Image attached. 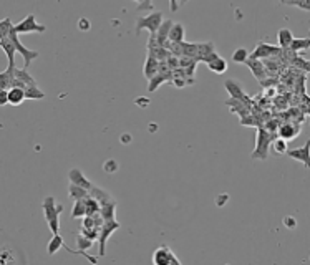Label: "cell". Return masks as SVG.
Here are the masks:
<instances>
[{
	"label": "cell",
	"mask_w": 310,
	"mask_h": 265,
	"mask_svg": "<svg viewBox=\"0 0 310 265\" xmlns=\"http://www.w3.org/2000/svg\"><path fill=\"white\" fill-rule=\"evenodd\" d=\"M275 140V136H272V132L265 126H257V138H256V148L251 153L252 159L257 161H265L269 159V149L272 148V141Z\"/></svg>",
	"instance_id": "cell-1"
},
{
	"label": "cell",
	"mask_w": 310,
	"mask_h": 265,
	"mask_svg": "<svg viewBox=\"0 0 310 265\" xmlns=\"http://www.w3.org/2000/svg\"><path fill=\"white\" fill-rule=\"evenodd\" d=\"M42 209L45 212V219H47L50 230H52L53 234H58L60 232V214L63 211V206L56 204L53 195H47L42 204Z\"/></svg>",
	"instance_id": "cell-2"
},
{
	"label": "cell",
	"mask_w": 310,
	"mask_h": 265,
	"mask_svg": "<svg viewBox=\"0 0 310 265\" xmlns=\"http://www.w3.org/2000/svg\"><path fill=\"white\" fill-rule=\"evenodd\" d=\"M163 14L161 12H153V14H149L146 17H138L136 18V30L135 34L140 35L141 30L146 28L151 35H156L158 30H160V27L163 25Z\"/></svg>",
	"instance_id": "cell-3"
},
{
	"label": "cell",
	"mask_w": 310,
	"mask_h": 265,
	"mask_svg": "<svg viewBox=\"0 0 310 265\" xmlns=\"http://www.w3.org/2000/svg\"><path fill=\"white\" fill-rule=\"evenodd\" d=\"M14 27H15V25H14ZM9 39L12 40V43H14L17 53H20V55L23 56V68H28V67L32 65V61L37 60V58L40 56V52L27 48L20 40H18V34L15 31V28H12V31L9 34Z\"/></svg>",
	"instance_id": "cell-4"
},
{
	"label": "cell",
	"mask_w": 310,
	"mask_h": 265,
	"mask_svg": "<svg viewBox=\"0 0 310 265\" xmlns=\"http://www.w3.org/2000/svg\"><path fill=\"white\" fill-rule=\"evenodd\" d=\"M14 28H15V31H17L18 35H20V34H43V31L47 30L45 25L39 23V22L35 20V15L34 14H28L20 23H17Z\"/></svg>",
	"instance_id": "cell-5"
},
{
	"label": "cell",
	"mask_w": 310,
	"mask_h": 265,
	"mask_svg": "<svg viewBox=\"0 0 310 265\" xmlns=\"http://www.w3.org/2000/svg\"><path fill=\"white\" fill-rule=\"evenodd\" d=\"M153 263L154 265H181V260L174 255L168 245H161L158 247L153 254Z\"/></svg>",
	"instance_id": "cell-6"
},
{
	"label": "cell",
	"mask_w": 310,
	"mask_h": 265,
	"mask_svg": "<svg viewBox=\"0 0 310 265\" xmlns=\"http://www.w3.org/2000/svg\"><path fill=\"white\" fill-rule=\"evenodd\" d=\"M119 222L116 219H113V220H105V224L103 227H101V230H100V237H98V244H100V252H98V255L100 257H103L106 254V242H108V239L110 236L113 234L115 230L119 229Z\"/></svg>",
	"instance_id": "cell-7"
},
{
	"label": "cell",
	"mask_w": 310,
	"mask_h": 265,
	"mask_svg": "<svg viewBox=\"0 0 310 265\" xmlns=\"http://www.w3.org/2000/svg\"><path fill=\"white\" fill-rule=\"evenodd\" d=\"M224 86H226L227 93L231 94V98H234V100H240V102H244L245 105H249L251 108H252V106H254V105H252V100L247 96V94L244 93L242 86H240L236 80H226Z\"/></svg>",
	"instance_id": "cell-8"
},
{
	"label": "cell",
	"mask_w": 310,
	"mask_h": 265,
	"mask_svg": "<svg viewBox=\"0 0 310 265\" xmlns=\"http://www.w3.org/2000/svg\"><path fill=\"white\" fill-rule=\"evenodd\" d=\"M284 53V50L279 48V47H272L269 45V43H264L261 42L257 45V48L254 50V52L251 53L252 58H259V60H262V58H272V56H279Z\"/></svg>",
	"instance_id": "cell-9"
},
{
	"label": "cell",
	"mask_w": 310,
	"mask_h": 265,
	"mask_svg": "<svg viewBox=\"0 0 310 265\" xmlns=\"http://www.w3.org/2000/svg\"><path fill=\"white\" fill-rule=\"evenodd\" d=\"M287 156L290 157V159L305 164V168L310 169V138H308V141L303 144V146L295 148V149H289Z\"/></svg>",
	"instance_id": "cell-10"
},
{
	"label": "cell",
	"mask_w": 310,
	"mask_h": 265,
	"mask_svg": "<svg viewBox=\"0 0 310 265\" xmlns=\"http://www.w3.org/2000/svg\"><path fill=\"white\" fill-rule=\"evenodd\" d=\"M68 179H70L72 184L81 186V187L88 189V191H91L93 186H95L91 181H88V179L85 178L83 171H81V169H78V168H73V169H70V173H68Z\"/></svg>",
	"instance_id": "cell-11"
},
{
	"label": "cell",
	"mask_w": 310,
	"mask_h": 265,
	"mask_svg": "<svg viewBox=\"0 0 310 265\" xmlns=\"http://www.w3.org/2000/svg\"><path fill=\"white\" fill-rule=\"evenodd\" d=\"M245 65L249 67V70L252 72V75L261 81H264L265 78V75H267V68H265V65L262 63V60H259V58H252V56H249V60L245 61Z\"/></svg>",
	"instance_id": "cell-12"
},
{
	"label": "cell",
	"mask_w": 310,
	"mask_h": 265,
	"mask_svg": "<svg viewBox=\"0 0 310 265\" xmlns=\"http://www.w3.org/2000/svg\"><path fill=\"white\" fill-rule=\"evenodd\" d=\"M300 132V126L299 124H292V123H284L282 126H279L277 129V136L284 138V140H295Z\"/></svg>",
	"instance_id": "cell-13"
},
{
	"label": "cell",
	"mask_w": 310,
	"mask_h": 265,
	"mask_svg": "<svg viewBox=\"0 0 310 265\" xmlns=\"http://www.w3.org/2000/svg\"><path fill=\"white\" fill-rule=\"evenodd\" d=\"M160 68H161V61L154 58L153 55L148 53V58H146V61H144V70H143L146 80H151L153 77H156V75L160 73Z\"/></svg>",
	"instance_id": "cell-14"
},
{
	"label": "cell",
	"mask_w": 310,
	"mask_h": 265,
	"mask_svg": "<svg viewBox=\"0 0 310 265\" xmlns=\"http://www.w3.org/2000/svg\"><path fill=\"white\" fill-rule=\"evenodd\" d=\"M0 47H2L5 55H7L9 67H15V53H17V50H15L14 43H12V40L9 39V37H4V39H0Z\"/></svg>",
	"instance_id": "cell-15"
},
{
	"label": "cell",
	"mask_w": 310,
	"mask_h": 265,
	"mask_svg": "<svg viewBox=\"0 0 310 265\" xmlns=\"http://www.w3.org/2000/svg\"><path fill=\"white\" fill-rule=\"evenodd\" d=\"M206 65H207V68H209L211 72L218 73V75H223L227 70V61L223 58V56H219L218 53L214 55L212 58L206 63Z\"/></svg>",
	"instance_id": "cell-16"
},
{
	"label": "cell",
	"mask_w": 310,
	"mask_h": 265,
	"mask_svg": "<svg viewBox=\"0 0 310 265\" xmlns=\"http://www.w3.org/2000/svg\"><path fill=\"white\" fill-rule=\"evenodd\" d=\"M25 100H27V93H25V88H20V86H14L9 90V103L14 105V106H18L22 105Z\"/></svg>",
	"instance_id": "cell-17"
},
{
	"label": "cell",
	"mask_w": 310,
	"mask_h": 265,
	"mask_svg": "<svg viewBox=\"0 0 310 265\" xmlns=\"http://www.w3.org/2000/svg\"><path fill=\"white\" fill-rule=\"evenodd\" d=\"M90 195H93L95 199H98V203L101 206L115 203V197H113L110 192H106V191H103V189H100L98 186H93V189L90 191Z\"/></svg>",
	"instance_id": "cell-18"
},
{
	"label": "cell",
	"mask_w": 310,
	"mask_h": 265,
	"mask_svg": "<svg viewBox=\"0 0 310 265\" xmlns=\"http://www.w3.org/2000/svg\"><path fill=\"white\" fill-rule=\"evenodd\" d=\"M277 40H279V47L282 50H287L292 45V40H294V35H292V30L289 28H281L279 34H277Z\"/></svg>",
	"instance_id": "cell-19"
},
{
	"label": "cell",
	"mask_w": 310,
	"mask_h": 265,
	"mask_svg": "<svg viewBox=\"0 0 310 265\" xmlns=\"http://www.w3.org/2000/svg\"><path fill=\"white\" fill-rule=\"evenodd\" d=\"M184 42V27L181 23H173L169 31V43H182Z\"/></svg>",
	"instance_id": "cell-20"
},
{
	"label": "cell",
	"mask_w": 310,
	"mask_h": 265,
	"mask_svg": "<svg viewBox=\"0 0 310 265\" xmlns=\"http://www.w3.org/2000/svg\"><path fill=\"white\" fill-rule=\"evenodd\" d=\"M196 65H198V60L191 58V56H179V67L189 75V77H193V78H194Z\"/></svg>",
	"instance_id": "cell-21"
},
{
	"label": "cell",
	"mask_w": 310,
	"mask_h": 265,
	"mask_svg": "<svg viewBox=\"0 0 310 265\" xmlns=\"http://www.w3.org/2000/svg\"><path fill=\"white\" fill-rule=\"evenodd\" d=\"M68 195H70V199L73 201H78V199H83V197H88L90 195V191L81 186H77V184H72L68 186Z\"/></svg>",
	"instance_id": "cell-22"
},
{
	"label": "cell",
	"mask_w": 310,
	"mask_h": 265,
	"mask_svg": "<svg viewBox=\"0 0 310 265\" xmlns=\"http://www.w3.org/2000/svg\"><path fill=\"white\" fill-rule=\"evenodd\" d=\"M61 247H65V242H63V239L60 234H53V237L50 239V242L47 244V252L50 255H53L56 254Z\"/></svg>",
	"instance_id": "cell-23"
},
{
	"label": "cell",
	"mask_w": 310,
	"mask_h": 265,
	"mask_svg": "<svg viewBox=\"0 0 310 265\" xmlns=\"http://www.w3.org/2000/svg\"><path fill=\"white\" fill-rule=\"evenodd\" d=\"M85 216H86V197L75 201L73 212H72V217H73V219H80V217L83 219Z\"/></svg>",
	"instance_id": "cell-24"
},
{
	"label": "cell",
	"mask_w": 310,
	"mask_h": 265,
	"mask_svg": "<svg viewBox=\"0 0 310 265\" xmlns=\"http://www.w3.org/2000/svg\"><path fill=\"white\" fill-rule=\"evenodd\" d=\"M116 207H118V203H110V204H105L101 206V216H103L105 220H113L116 219Z\"/></svg>",
	"instance_id": "cell-25"
},
{
	"label": "cell",
	"mask_w": 310,
	"mask_h": 265,
	"mask_svg": "<svg viewBox=\"0 0 310 265\" xmlns=\"http://www.w3.org/2000/svg\"><path fill=\"white\" fill-rule=\"evenodd\" d=\"M310 48V39H294L292 40V45H290V50L294 53H300L303 50H308Z\"/></svg>",
	"instance_id": "cell-26"
},
{
	"label": "cell",
	"mask_w": 310,
	"mask_h": 265,
	"mask_svg": "<svg viewBox=\"0 0 310 265\" xmlns=\"http://www.w3.org/2000/svg\"><path fill=\"white\" fill-rule=\"evenodd\" d=\"M272 149H274L277 154H287V151H289L287 140H284V138L277 136L275 140L272 141Z\"/></svg>",
	"instance_id": "cell-27"
},
{
	"label": "cell",
	"mask_w": 310,
	"mask_h": 265,
	"mask_svg": "<svg viewBox=\"0 0 310 265\" xmlns=\"http://www.w3.org/2000/svg\"><path fill=\"white\" fill-rule=\"evenodd\" d=\"M101 211V204L98 203V199H95L93 195H88L86 197V216H93Z\"/></svg>",
	"instance_id": "cell-28"
},
{
	"label": "cell",
	"mask_w": 310,
	"mask_h": 265,
	"mask_svg": "<svg viewBox=\"0 0 310 265\" xmlns=\"http://www.w3.org/2000/svg\"><path fill=\"white\" fill-rule=\"evenodd\" d=\"M25 93H27V100H43L45 98V93H43L37 85L25 88Z\"/></svg>",
	"instance_id": "cell-29"
},
{
	"label": "cell",
	"mask_w": 310,
	"mask_h": 265,
	"mask_svg": "<svg viewBox=\"0 0 310 265\" xmlns=\"http://www.w3.org/2000/svg\"><path fill=\"white\" fill-rule=\"evenodd\" d=\"M249 56H251V53L245 48H237L236 52L232 53V60H234V63H245L249 60Z\"/></svg>",
	"instance_id": "cell-30"
},
{
	"label": "cell",
	"mask_w": 310,
	"mask_h": 265,
	"mask_svg": "<svg viewBox=\"0 0 310 265\" xmlns=\"http://www.w3.org/2000/svg\"><path fill=\"white\" fill-rule=\"evenodd\" d=\"M12 28H14V23H12L10 18L9 17L4 18V20L0 22V39H4V37H9Z\"/></svg>",
	"instance_id": "cell-31"
},
{
	"label": "cell",
	"mask_w": 310,
	"mask_h": 265,
	"mask_svg": "<svg viewBox=\"0 0 310 265\" xmlns=\"http://www.w3.org/2000/svg\"><path fill=\"white\" fill-rule=\"evenodd\" d=\"M119 169V162L116 159H106V162L103 164V171L105 173H108V174H115L116 171Z\"/></svg>",
	"instance_id": "cell-32"
},
{
	"label": "cell",
	"mask_w": 310,
	"mask_h": 265,
	"mask_svg": "<svg viewBox=\"0 0 310 265\" xmlns=\"http://www.w3.org/2000/svg\"><path fill=\"white\" fill-rule=\"evenodd\" d=\"M100 230H101V229H97V227H95V229H88V227H81L80 234H83L85 237L91 239V241L97 242V241H98V237H100Z\"/></svg>",
	"instance_id": "cell-33"
},
{
	"label": "cell",
	"mask_w": 310,
	"mask_h": 265,
	"mask_svg": "<svg viewBox=\"0 0 310 265\" xmlns=\"http://www.w3.org/2000/svg\"><path fill=\"white\" fill-rule=\"evenodd\" d=\"M284 225H286L289 230H294L295 227H297V219H295V217H292V216L284 217Z\"/></svg>",
	"instance_id": "cell-34"
},
{
	"label": "cell",
	"mask_w": 310,
	"mask_h": 265,
	"mask_svg": "<svg viewBox=\"0 0 310 265\" xmlns=\"http://www.w3.org/2000/svg\"><path fill=\"white\" fill-rule=\"evenodd\" d=\"M227 201H229V194H219L218 199H216V204L219 207H223L224 204H227Z\"/></svg>",
	"instance_id": "cell-35"
},
{
	"label": "cell",
	"mask_w": 310,
	"mask_h": 265,
	"mask_svg": "<svg viewBox=\"0 0 310 265\" xmlns=\"http://www.w3.org/2000/svg\"><path fill=\"white\" fill-rule=\"evenodd\" d=\"M9 105V90H2L0 91V106Z\"/></svg>",
	"instance_id": "cell-36"
},
{
	"label": "cell",
	"mask_w": 310,
	"mask_h": 265,
	"mask_svg": "<svg viewBox=\"0 0 310 265\" xmlns=\"http://www.w3.org/2000/svg\"><path fill=\"white\" fill-rule=\"evenodd\" d=\"M136 106H140V108H146V106L149 105V98L146 96H141V98H136Z\"/></svg>",
	"instance_id": "cell-37"
},
{
	"label": "cell",
	"mask_w": 310,
	"mask_h": 265,
	"mask_svg": "<svg viewBox=\"0 0 310 265\" xmlns=\"http://www.w3.org/2000/svg\"><path fill=\"white\" fill-rule=\"evenodd\" d=\"M78 28L83 30V31L90 30V22H88L86 18H80V20H78Z\"/></svg>",
	"instance_id": "cell-38"
},
{
	"label": "cell",
	"mask_w": 310,
	"mask_h": 265,
	"mask_svg": "<svg viewBox=\"0 0 310 265\" xmlns=\"http://www.w3.org/2000/svg\"><path fill=\"white\" fill-rule=\"evenodd\" d=\"M300 10H305V12H310V0H302V2L297 5Z\"/></svg>",
	"instance_id": "cell-39"
},
{
	"label": "cell",
	"mask_w": 310,
	"mask_h": 265,
	"mask_svg": "<svg viewBox=\"0 0 310 265\" xmlns=\"http://www.w3.org/2000/svg\"><path fill=\"white\" fill-rule=\"evenodd\" d=\"M131 141H133V138H131L130 132H125V135L119 138V143H123V144H130Z\"/></svg>",
	"instance_id": "cell-40"
},
{
	"label": "cell",
	"mask_w": 310,
	"mask_h": 265,
	"mask_svg": "<svg viewBox=\"0 0 310 265\" xmlns=\"http://www.w3.org/2000/svg\"><path fill=\"white\" fill-rule=\"evenodd\" d=\"M281 4H284V5H294V7H297V5H299L302 0H279Z\"/></svg>",
	"instance_id": "cell-41"
}]
</instances>
